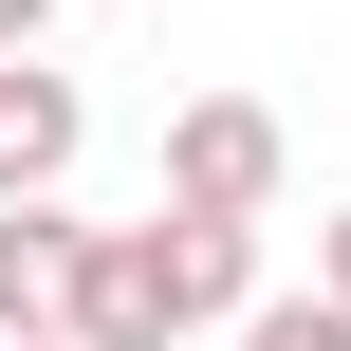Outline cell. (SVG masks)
I'll return each instance as SVG.
<instances>
[{
    "instance_id": "cell-1",
    "label": "cell",
    "mask_w": 351,
    "mask_h": 351,
    "mask_svg": "<svg viewBox=\"0 0 351 351\" xmlns=\"http://www.w3.org/2000/svg\"><path fill=\"white\" fill-rule=\"evenodd\" d=\"M167 204L185 222H259L278 204V111L259 93H185L167 111Z\"/></svg>"
},
{
    "instance_id": "cell-2",
    "label": "cell",
    "mask_w": 351,
    "mask_h": 351,
    "mask_svg": "<svg viewBox=\"0 0 351 351\" xmlns=\"http://www.w3.org/2000/svg\"><path fill=\"white\" fill-rule=\"evenodd\" d=\"M130 241H148L167 333H241V315H259V222H185V204H148Z\"/></svg>"
},
{
    "instance_id": "cell-3",
    "label": "cell",
    "mask_w": 351,
    "mask_h": 351,
    "mask_svg": "<svg viewBox=\"0 0 351 351\" xmlns=\"http://www.w3.org/2000/svg\"><path fill=\"white\" fill-rule=\"evenodd\" d=\"M74 148H93L74 74H56V56H0V204H56V185H74Z\"/></svg>"
},
{
    "instance_id": "cell-4",
    "label": "cell",
    "mask_w": 351,
    "mask_h": 351,
    "mask_svg": "<svg viewBox=\"0 0 351 351\" xmlns=\"http://www.w3.org/2000/svg\"><path fill=\"white\" fill-rule=\"evenodd\" d=\"M74 259H93L74 204H0V351H37L56 315H74Z\"/></svg>"
},
{
    "instance_id": "cell-5",
    "label": "cell",
    "mask_w": 351,
    "mask_h": 351,
    "mask_svg": "<svg viewBox=\"0 0 351 351\" xmlns=\"http://www.w3.org/2000/svg\"><path fill=\"white\" fill-rule=\"evenodd\" d=\"M56 351H167V296H148V241L130 222H93V259H74V315Z\"/></svg>"
},
{
    "instance_id": "cell-6",
    "label": "cell",
    "mask_w": 351,
    "mask_h": 351,
    "mask_svg": "<svg viewBox=\"0 0 351 351\" xmlns=\"http://www.w3.org/2000/svg\"><path fill=\"white\" fill-rule=\"evenodd\" d=\"M241 351H351V315H333V296H259V315H241Z\"/></svg>"
},
{
    "instance_id": "cell-7",
    "label": "cell",
    "mask_w": 351,
    "mask_h": 351,
    "mask_svg": "<svg viewBox=\"0 0 351 351\" xmlns=\"http://www.w3.org/2000/svg\"><path fill=\"white\" fill-rule=\"evenodd\" d=\"M315 296H333V315H351V204H333V241H315Z\"/></svg>"
},
{
    "instance_id": "cell-8",
    "label": "cell",
    "mask_w": 351,
    "mask_h": 351,
    "mask_svg": "<svg viewBox=\"0 0 351 351\" xmlns=\"http://www.w3.org/2000/svg\"><path fill=\"white\" fill-rule=\"evenodd\" d=\"M37 37H56V0H0V56H37Z\"/></svg>"
},
{
    "instance_id": "cell-9",
    "label": "cell",
    "mask_w": 351,
    "mask_h": 351,
    "mask_svg": "<svg viewBox=\"0 0 351 351\" xmlns=\"http://www.w3.org/2000/svg\"><path fill=\"white\" fill-rule=\"evenodd\" d=\"M37 351H56V333H37Z\"/></svg>"
}]
</instances>
